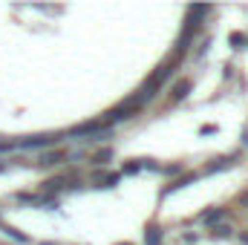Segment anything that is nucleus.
Wrapping results in <instances>:
<instances>
[{"mask_svg": "<svg viewBox=\"0 0 248 245\" xmlns=\"http://www.w3.org/2000/svg\"><path fill=\"white\" fill-rule=\"evenodd\" d=\"M52 138H46V136H41V138H32V141H23L20 147H44V144H49Z\"/></svg>", "mask_w": 248, "mask_h": 245, "instance_id": "obj_1", "label": "nucleus"}, {"mask_svg": "<svg viewBox=\"0 0 248 245\" xmlns=\"http://www.w3.org/2000/svg\"><path fill=\"white\" fill-rule=\"evenodd\" d=\"M187 95V81H182L179 87H176V98H185Z\"/></svg>", "mask_w": 248, "mask_h": 245, "instance_id": "obj_3", "label": "nucleus"}, {"mask_svg": "<svg viewBox=\"0 0 248 245\" xmlns=\"http://www.w3.org/2000/svg\"><path fill=\"white\" fill-rule=\"evenodd\" d=\"M144 240H147V245H159V243H162V234H159V231L153 228V231H150V234H147Z\"/></svg>", "mask_w": 248, "mask_h": 245, "instance_id": "obj_2", "label": "nucleus"}]
</instances>
